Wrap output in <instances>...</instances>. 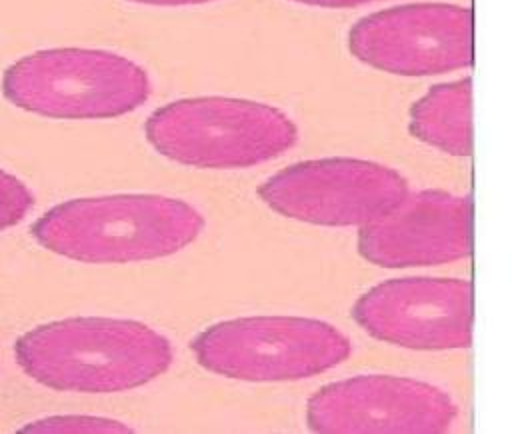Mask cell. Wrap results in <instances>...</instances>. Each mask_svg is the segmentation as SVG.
I'll return each mask as SVG.
<instances>
[{
	"label": "cell",
	"instance_id": "obj_11",
	"mask_svg": "<svg viewBox=\"0 0 512 434\" xmlns=\"http://www.w3.org/2000/svg\"><path fill=\"white\" fill-rule=\"evenodd\" d=\"M410 134L450 156L472 152V80L432 86L410 106Z\"/></svg>",
	"mask_w": 512,
	"mask_h": 434
},
{
	"label": "cell",
	"instance_id": "obj_12",
	"mask_svg": "<svg viewBox=\"0 0 512 434\" xmlns=\"http://www.w3.org/2000/svg\"><path fill=\"white\" fill-rule=\"evenodd\" d=\"M34 206L30 188L16 176L0 170V230L18 224Z\"/></svg>",
	"mask_w": 512,
	"mask_h": 434
},
{
	"label": "cell",
	"instance_id": "obj_10",
	"mask_svg": "<svg viewBox=\"0 0 512 434\" xmlns=\"http://www.w3.org/2000/svg\"><path fill=\"white\" fill-rule=\"evenodd\" d=\"M470 252L472 202L438 188L408 190L358 232V254L382 268L448 264Z\"/></svg>",
	"mask_w": 512,
	"mask_h": 434
},
{
	"label": "cell",
	"instance_id": "obj_8",
	"mask_svg": "<svg viewBox=\"0 0 512 434\" xmlns=\"http://www.w3.org/2000/svg\"><path fill=\"white\" fill-rule=\"evenodd\" d=\"M458 416L438 386L392 374H358L316 390L306 402V424L322 434H438Z\"/></svg>",
	"mask_w": 512,
	"mask_h": 434
},
{
	"label": "cell",
	"instance_id": "obj_6",
	"mask_svg": "<svg viewBox=\"0 0 512 434\" xmlns=\"http://www.w3.org/2000/svg\"><path fill=\"white\" fill-rule=\"evenodd\" d=\"M408 192L406 178L364 158H314L266 178L260 200L284 218L314 226H364Z\"/></svg>",
	"mask_w": 512,
	"mask_h": 434
},
{
	"label": "cell",
	"instance_id": "obj_7",
	"mask_svg": "<svg viewBox=\"0 0 512 434\" xmlns=\"http://www.w3.org/2000/svg\"><path fill=\"white\" fill-rule=\"evenodd\" d=\"M350 54L396 76H434L472 66L474 16L448 2L402 4L360 18L348 32Z\"/></svg>",
	"mask_w": 512,
	"mask_h": 434
},
{
	"label": "cell",
	"instance_id": "obj_1",
	"mask_svg": "<svg viewBox=\"0 0 512 434\" xmlns=\"http://www.w3.org/2000/svg\"><path fill=\"white\" fill-rule=\"evenodd\" d=\"M18 366L36 382L82 394H114L162 376L174 360L170 340L152 326L78 316L38 326L16 340Z\"/></svg>",
	"mask_w": 512,
	"mask_h": 434
},
{
	"label": "cell",
	"instance_id": "obj_2",
	"mask_svg": "<svg viewBox=\"0 0 512 434\" xmlns=\"http://www.w3.org/2000/svg\"><path fill=\"white\" fill-rule=\"evenodd\" d=\"M204 224V216L182 198L112 194L62 202L30 232L46 250L78 262L130 264L184 250Z\"/></svg>",
	"mask_w": 512,
	"mask_h": 434
},
{
	"label": "cell",
	"instance_id": "obj_13",
	"mask_svg": "<svg viewBox=\"0 0 512 434\" xmlns=\"http://www.w3.org/2000/svg\"><path fill=\"white\" fill-rule=\"evenodd\" d=\"M26 432H132V428L120 420L102 416H54L34 422L24 428Z\"/></svg>",
	"mask_w": 512,
	"mask_h": 434
},
{
	"label": "cell",
	"instance_id": "obj_3",
	"mask_svg": "<svg viewBox=\"0 0 512 434\" xmlns=\"http://www.w3.org/2000/svg\"><path fill=\"white\" fill-rule=\"evenodd\" d=\"M144 134L164 158L208 170L250 168L288 152L298 140L276 106L232 96H194L156 108Z\"/></svg>",
	"mask_w": 512,
	"mask_h": 434
},
{
	"label": "cell",
	"instance_id": "obj_15",
	"mask_svg": "<svg viewBox=\"0 0 512 434\" xmlns=\"http://www.w3.org/2000/svg\"><path fill=\"white\" fill-rule=\"evenodd\" d=\"M138 4H150V6H190V4H204L212 0H128Z\"/></svg>",
	"mask_w": 512,
	"mask_h": 434
},
{
	"label": "cell",
	"instance_id": "obj_5",
	"mask_svg": "<svg viewBox=\"0 0 512 434\" xmlns=\"http://www.w3.org/2000/svg\"><path fill=\"white\" fill-rule=\"evenodd\" d=\"M190 348L196 362L224 378L292 382L342 364L350 338L330 322L306 316H242L202 330Z\"/></svg>",
	"mask_w": 512,
	"mask_h": 434
},
{
	"label": "cell",
	"instance_id": "obj_4",
	"mask_svg": "<svg viewBox=\"0 0 512 434\" xmlns=\"http://www.w3.org/2000/svg\"><path fill=\"white\" fill-rule=\"evenodd\" d=\"M18 108L64 120L116 118L140 108L150 78L134 60L94 48H50L14 62L2 78Z\"/></svg>",
	"mask_w": 512,
	"mask_h": 434
},
{
	"label": "cell",
	"instance_id": "obj_14",
	"mask_svg": "<svg viewBox=\"0 0 512 434\" xmlns=\"http://www.w3.org/2000/svg\"><path fill=\"white\" fill-rule=\"evenodd\" d=\"M298 4H306V6H318V8H352V6H362V4H370V2H378V0H292Z\"/></svg>",
	"mask_w": 512,
	"mask_h": 434
},
{
	"label": "cell",
	"instance_id": "obj_9",
	"mask_svg": "<svg viewBox=\"0 0 512 434\" xmlns=\"http://www.w3.org/2000/svg\"><path fill=\"white\" fill-rule=\"evenodd\" d=\"M474 294L464 278H392L352 306L356 324L376 340L412 350H458L472 342Z\"/></svg>",
	"mask_w": 512,
	"mask_h": 434
}]
</instances>
